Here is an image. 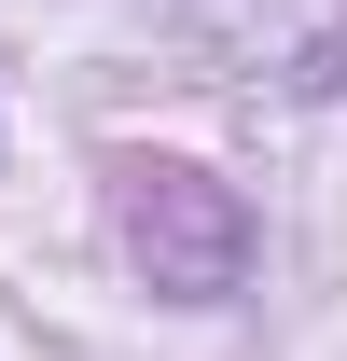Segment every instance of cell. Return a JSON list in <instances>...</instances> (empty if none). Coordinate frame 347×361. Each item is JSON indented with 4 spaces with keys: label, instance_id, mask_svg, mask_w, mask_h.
Returning a JSON list of instances; mask_svg holds the SVG:
<instances>
[{
    "label": "cell",
    "instance_id": "cell-1",
    "mask_svg": "<svg viewBox=\"0 0 347 361\" xmlns=\"http://www.w3.org/2000/svg\"><path fill=\"white\" fill-rule=\"evenodd\" d=\"M111 223H126V264L181 306H222L250 278V209L222 195L209 167H167V153H126L111 167Z\"/></svg>",
    "mask_w": 347,
    "mask_h": 361
}]
</instances>
